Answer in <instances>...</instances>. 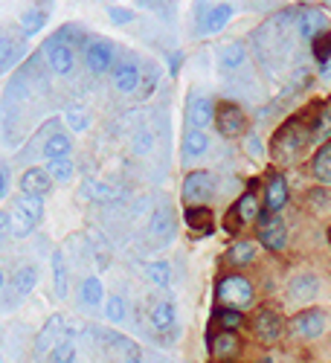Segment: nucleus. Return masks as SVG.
Masks as SVG:
<instances>
[{"label":"nucleus","instance_id":"f257e3e1","mask_svg":"<svg viewBox=\"0 0 331 363\" xmlns=\"http://www.w3.org/2000/svg\"><path fill=\"white\" fill-rule=\"evenodd\" d=\"M291 26H296V15L293 12H279L270 21H264V26L256 29L253 44H256L262 65H279L282 58L291 52V47H293Z\"/></svg>","mask_w":331,"mask_h":363},{"label":"nucleus","instance_id":"f03ea898","mask_svg":"<svg viewBox=\"0 0 331 363\" xmlns=\"http://www.w3.org/2000/svg\"><path fill=\"white\" fill-rule=\"evenodd\" d=\"M311 140H314L311 125H305V119L293 116V119H288V123H282V125L276 128L274 140H270V157L279 160V163L296 160Z\"/></svg>","mask_w":331,"mask_h":363},{"label":"nucleus","instance_id":"7ed1b4c3","mask_svg":"<svg viewBox=\"0 0 331 363\" xmlns=\"http://www.w3.org/2000/svg\"><path fill=\"white\" fill-rule=\"evenodd\" d=\"M215 296H218L221 306L245 311L250 302L256 299V288H253V282L245 274H227V277H221L215 282Z\"/></svg>","mask_w":331,"mask_h":363},{"label":"nucleus","instance_id":"20e7f679","mask_svg":"<svg viewBox=\"0 0 331 363\" xmlns=\"http://www.w3.org/2000/svg\"><path fill=\"white\" fill-rule=\"evenodd\" d=\"M215 174L213 172H203V169H195V172H186L184 177V186H180V198H184L186 206H206L209 201L215 198Z\"/></svg>","mask_w":331,"mask_h":363},{"label":"nucleus","instance_id":"39448f33","mask_svg":"<svg viewBox=\"0 0 331 363\" xmlns=\"http://www.w3.org/2000/svg\"><path fill=\"white\" fill-rule=\"evenodd\" d=\"M215 128L221 137L235 140V137H245L247 134V113L242 105L235 102H215Z\"/></svg>","mask_w":331,"mask_h":363},{"label":"nucleus","instance_id":"423d86ee","mask_svg":"<svg viewBox=\"0 0 331 363\" xmlns=\"http://www.w3.org/2000/svg\"><path fill=\"white\" fill-rule=\"evenodd\" d=\"M215 119V99L206 90H192L186 96V128L203 131L206 125H213Z\"/></svg>","mask_w":331,"mask_h":363},{"label":"nucleus","instance_id":"0eeeda50","mask_svg":"<svg viewBox=\"0 0 331 363\" xmlns=\"http://www.w3.org/2000/svg\"><path fill=\"white\" fill-rule=\"evenodd\" d=\"M256 224H259V245H264L267 250H285L288 245V227L285 221H279L276 216H270L267 209H259V216H256Z\"/></svg>","mask_w":331,"mask_h":363},{"label":"nucleus","instance_id":"6e6552de","mask_svg":"<svg viewBox=\"0 0 331 363\" xmlns=\"http://www.w3.org/2000/svg\"><path fill=\"white\" fill-rule=\"evenodd\" d=\"M325 325H328V314L322 308H305L291 320V331L299 340H320L325 335Z\"/></svg>","mask_w":331,"mask_h":363},{"label":"nucleus","instance_id":"1a4fd4ad","mask_svg":"<svg viewBox=\"0 0 331 363\" xmlns=\"http://www.w3.org/2000/svg\"><path fill=\"white\" fill-rule=\"evenodd\" d=\"M44 55H47V65L55 76H67L76 67V50L70 47V41H62L58 35H52L44 44Z\"/></svg>","mask_w":331,"mask_h":363},{"label":"nucleus","instance_id":"9d476101","mask_svg":"<svg viewBox=\"0 0 331 363\" xmlns=\"http://www.w3.org/2000/svg\"><path fill=\"white\" fill-rule=\"evenodd\" d=\"M84 65L90 73L96 76H105L108 70H113L116 58H113V44L111 41H102V38H94L87 47H84Z\"/></svg>","mask_w":331,"mask_h":363},{"label":"nucleus","instance_id":"9b49d317","mask_svg":"<svg viewBox=\"0 0 331 363\" xmlns=\"http://www.w3.org/2000/svg\"><path fill=\"white\" fill-rule=\"evenodd\" d=\"M282 328H285V323H282L279 311H274V308H259L256 311V317H253V335H256L259 343H267V346L276 343L282 337Z\"/></svg>","mask_w":331,"mask_h":363},{"label":"nucleus","instance_id":"f8f14e48","mask_svg":"<svg viewBox=\"0 0 331 363\" xmlns=\"http://www.w3.org/2000/svg\"><path fill=\"white\" fill-rule=\"evenodd\" d=\"M259 209H262V203H259L256 192H253V189H247L242 198H238V201L232 203L230 216H227V230H238V227H245V224H253V221H256V216H259Z\"/></svg>","mask_w":331,"mask_h":363},{"label":"nucleus","instance_id":"ddd939ff","mask_svg":"<svg viewBox=\"0 0 331 363\" xmlns=\"http://www.w3.org/2000/svg\"><path fill=\"white\" fill-rule=\"evenodd\" d=\"M64 328H67V320L62 317V314H52L47 323H44V328L38 331V337H35V343H33V352L41 357V354H50V349L62 340V337H67L64 335Z\"/></svg>","mask_w":331,"mask_h":363},{"label":"nucleus","instance_id":"4468645a","mask_svg":"<svg viewBox=\"0 0 331 363\" xmlns=\"http://www.w3.org/2000/svg\"><path fill=\"white\" fill-rule=\"evenodd\" d=\"M215 65L221 73H235L247 65V44L242 41H227L215 50Z\"/></svg>","mask_w":331,"mask_h":363},{"label":"nucleus","instance_id":"2eb2a0df","mask_svg":"<svg viewBox=\"0 0 331 363\" xmlns=\"http://www.w3.org/2000/svg\"><path fill=\"white\" fill-rule=\"evenodd\" d=\"M288 198H291L288 180L274 172V174L267 177V184H264V206H262V209H267L270 216H276V213H282V209H285Z\"/></svg>","mask_w":331,"mask_h":363},{"label":"nucleus","instance_id":"dca6fc26","mask_svg":"<svg viewBox=\"0 0 331 363\" xmlns=\"http://www.w3.org/2000/svg\"><path fill=\"white\" fill-rule=\"evenodd\" d=\"M113 87L119 90V94H137V87L142 84V73H140V65L137 62H116L113 65Z\"/></svg>","mask_w":331,"mask_h":363},{"label":"nucleus","instance_id":"f3484780","mask_svg":"<svg viewBox=\"0 0 331 363\" xmlns=\"http://www.w3.org/2000/svg\"><path fill=\"white\" fill-rule=\"evenodd\" d=\"M148 235L157 241H169L174 235V213L169 203H157L155 213L148 216Z\"/></svg>","mask_w":331,"mask_h":363},{"label":"nucleus","instance_id":"a211bd4d","mask_svg":"<svg viewBox=\"0 0 331 363\" xmlns=\"http://www.w3.org/2000/svg\"><path fill=\"white\" fill-rule=\"evenodd\" d=\"M232 15H235V9L230 6V4H215V6H209L203 15H201V33L203 35H218L221 29L232 21Z\"/></svg>","mask_w":331,"mask_h":363},{"label":"nucleus","instance_id":"6ab92c4d","mask_svg":"<svg viewBox=\"0 0 331 363\" xmlns=\"http://www.w3.org/2000/svg\"><path fill=\"white\" fill-rule=\"evenodd\" d=\"M317 294H320V279H317V274H311V270L296 274L288 282V299L291 302H311Z\"/></svg>","mask_w":331,"mask_h":363},{"label":"nucleus","instance_id":"aec40b11","mask_svg":"<svg viewBox=\"0 0 331 363\" xmlns=\"http://www.w3.org/2000/svg\"><path fill=\"white\" fill-rule=\"evenodd\" d=\"M325 26H328V18H325L322 9H303L296 15V33H299V38H305V41H311L320 33H325Z\"/></svg>","mask_w":331,"mask_h":363},{"label":"nucleus","instance_id":"412c9836","mask_svg":"<svg viewBox=\"0 0 331 363\" xmlns=\"http://www.w3.org/2000/svg\"><path fill=\"white\" fill-rule=\"evenodd\" d=\"M50 189H52V177L47 174V169L33 166V169H26V172L21 174V192H23V195H38V198H44Z\"/></svg>","mask_w":331,"mask_h":363},{"label":"nucleus","instance_id":"4be33fe9","mask_svg":"<svg viewBox=\"0 0 331 363\" xmlns=\"http://www.w3.org/2000/svg\"><path fill=\"white\" fill-rule=\"evenodd\" d=\"M238 349H242V340L235 337V331H218V335L209 337V352H213L215 360L227 363L238 354Z\"/></svg>","mask_w":331,"mask_h":363},{"label":"nucleus","instance_id":"5701e85b","mask_svg":"<svg viewBox=\"0 0 331 363\" xmlns=\"http://www.w3.org/2000/svg\"><path fill=\"white\" fill-rule=\"evenodd\" d=\"M148 323H152V328L157 331V335H163V331L174 328V323H177V308H174V302H169V299L155 302V306H152V314H148Z\"/></svg>","mask_w":331,"mask_h":363},{"label":"nucleus","instance_id":"b1692460","mask_svg":"<svg viewBox=\"0 0 331 363\" xmlns=\"http://www.w3.org/2000/svg\"><path fill=\"white\" fill-rule=\"evenodd\" d=\"M52 291L58 299H67L70 294V270H67V262H64V250H55L52 253Z\"/></svg>","mask_w":331,"mask_h":363},{"label":"nucleus","instance_id":"393cba45","mask_svg":"<svg viewBox=\"0 0 331 363\" xmlns=\"http://www.w3.org/2000/svg\"><path fill=\"white\" fill-rule=\"evenodd\" d=\"M41 155H44L47 160L70 157V155H73V140H70V134H64V131H52V134L44 140V145H41Z\"/></svg>","mask_w":331,"mask_h":363},{"label":"nucleus","instance_id":"a878e982","mask_svg":"<svg viewBox=\"0 0 331 363\" xmlns=\"http://www.w3.org/2000/svg\"><path fill=\"white\" fill-rule=\"evenodd\" d=\"M206 148H209V137H206L203 131H192V128H186L184 140H180V155H184V160L189 163V160L203 157V155H206Z\"/></svg>","mask_w":331,"mask_h":363},{"label":"nucleus","instance_id":"bb28decb","mask_svg":"<svg viewBox=\"0 0 331 363\" xmlns=\"http://www.w3.org/2000/svg\"><path fill=\"white\" fill-rule=\"evenodd\" d=\"M213 224H215V216H213V209L209 206H186V227L192 233H213Z\"/></svg>","mask_w":331,"mask_h":363},{"label":"nucleus","instance_id":"cd10ccee","mask_svg":"<svg viewBox=\"0 0 331 363\" xmlns=\"http://www.w3.org/2000/svg\"><path fill=\"white\" fill-rule=\"evenodd\" d=\"M311 172L322 186H331V140L317 148V155L311 160Z\"/></svg>","mask_w":331,"mask_h":363},{"label":"nucleus","instance_id":"c85d7f7f","mask_svg":"<svg viewBox=\"0 0 331 363\" xmlns=\"http://www.w3.org/2000/svg\"><path fill=\"white\" fill-rule=\"evenodd\" d=\"M82 192L87 195V201H96V203H102V201H116V198H119V189H116V186L105 184V180H96V177H87L84 184H82Z\"/></svg>","mask_w":331,"mask_h":363},{"label":"nucleus","instance_id":"c756f323","mask_svg":"<svg viewBox=\"0 0 331 363\" xmlns=\"http://www.w3.org/2000/svg\"><path fill=\"white\" fill-rule=\"evenodd\" d=\"M213 323L218 325V331H238L245 325V314L238 308H230V306H218L213 311Z\"/></svg>","mask_w":331,"mask_h":363},{"label":"nucleus","instance_id":"7c9ffc66","mask_svg":"<svg viewBox=\"0 0 331 363\" xmlns=\"http://www.w3.org/2000/svg\"><path fill=\"white\" fill-rule=\"evenodd\" d=\"M79 294H82V302L87 308H96V306H102V299H105V285H102L99 277H84Z\"/></svg>","mask_w":331,"mask_h":363},{"label":"nucleus","instance_id":"2f4dec72","mask_svg":"<svg viewBox=\"0 0 331 363\" xmlns=\"http://www.w3.org/2000/svg\"><path fill=\"white\" fill-rule=\"evenodd\" d=\"M12 285H15V294L18 296H29V294L35 291V285H38V267L35 264H23L21 270H15Z\"/></svg>","mask_w":331,"mask_h":363},{"label":"nucleus","instance_id":"473e14b6","mask_svg":"<svg viewBox=\"0 0 331 363\" xmlns=\"http://www.w3.org/2000/svg\"><path fill=\"white\" fill-rule=\"evenodd\" d=\"M256 250H259V245H256V241H250V238H242V241H235V245L230 247V253H227V262H230V264H235V267L250 264V262L256 259Z\"/></svg>","mask_w":331,"mask_h":363},{"label":"nucleus","instance_id":"72a5a7b5","mask_svg":"<svg viewBox=\"0 0 331 363\" xmlns=\"http://www.w3.org/2000/svg\"><path fill=\"white\" fill-rule=\"evenodd\" d=\"M47 174L52 177V184H70L76 177V166L70 157H58V160H47Z\"/></svg>","mask_w":331,"mask_h":363},{"label":"nucleus","instance_id":"f704fd0d","mask_svg":"<svg viewBox=\"0 0 331 363\" xmlns=\"http://www.w3.org/2000/svg\"><path fill=\"white\" fill-rule=\"evenodd\" d=\"M125 317H128V302H125V296H119V294L105 296V320L113 323V325H123Z\"/></svg>","mask_w":331,"mask_h":363},{"label":"nucleus","instance_id":"c9c22d12","mask_svg":"<svg viewBox=\"0 0 331 363\" xmlns=\"http://www.w3.org/2000/svg\"><path fill=\"white\" fill-rule=\"evenodd\" d=\"M18 58H21V47L15 44V38L0 35V76L9 73L18 65Z\"/></svg>","mask_w":331,"mask_h":363},{"label":"nucleus","instance_id":"e433bc0d","mask_svg":"<svg viewBox=\"0 0 331 363\" xmlns=\"http://www.w3.org/2000/svg\"><path fill=\"white\" fill-rule=\"evenodd\" d=\"M44 23H47V12L44 9H26L21 15V33L26 38H33V35H38L44 29Z\"/></svg>","mask_w":331,"mask_h":363},{"label":"nucleus","instance_id":"4c0bfd02","mask_svg":"<svg viewBox=\"0 0 331 363\" xmlns=\"http://www.w3.org/2000/svg\"><path fill=\"white\" fill-rule=\"evenodd\" d=\"M145 277H148V282L157 285V288H169V282H172V264L169 262H148L145 264Z\"/></svg>","mask_w":331,"mask_h":363},{"label":"nucleus","instance_id":"58836bf2","mask_svg":"<svg viewBox=\"0 0 331 363\" xmlns=\"http://www.w3.org/2000/svg\"><path fill=\"white\" fill-rule=\"evenodd\" d=\"M15 206L18 209H23V213L29 216V218H33L35 224H41L44 221V201L38 198V195H18V201H15Z\"/></svg>","mask_w":331,"mask_h":363},{"label":"nucleus","instance_id":"ea45409f","mask_svg":"<svg viewBox=\"0 0 331 363\" xmlns=\"http://www.w3.org/2000/svg\"><path fill=\"white\" fill-rule=\"evenodd\" d=\"M35 227H38V224H35L33 218H29V216L23 213V209H18V206L12 209V227H9V233H12L15 238H26V235H33V233H35Z\"/></svg>","mask_w":331,"mask_h":363},{"label":"nucleus","instance_id":"a19ab883","mask_svg":"<svg viewBox=\"0 0 331 363\" xmlns=\"http://www.w3.org/2000/svg\"><path fill=\"white\" fill-rule=\"evenodd\" d=\"M64 119H67L70 131H76V134H82V131L90 128V113H87V108H82V105H70V108L64 111Z\"/></svg>","mask_w":331,"mask_h":363},{"label":"nucleus","instance_id":"79ce46f5","mask_svg":"<svg viewBox=\"0 0 331 363\" xmlns=\"http://www.w3.org/2000/svg\"><path fill=\"white\" fill-rule=\"evenodd\" d=\"M50 363H76V343L70 337H62L50 349Z\"/></svg>","mask_w":331,"mask_h":363},{"label":"nucleus","instance_id":"37998d69","mask_svg":"<svg viewBox=\"0 0 331 363\" xmlns=\"http://www.w3.org/2000/svg\"><path fill=\"white\" fill-rule=\"evenodd\" d=\"M311 55H314L317 65H322L325 58H331V29H325V33L311 38Z\"/></svg>","mask_w":331,"mask_h":363},{"label":"nucleus","instance_id":"c03bdc74","mask_svg":"<svg viewBox=\"0 0 331 363\" xmlns=\"http://www.w3.org/2000/svg\"><path fill=\"white\" fill-rule=\"evenodd\" d=\"M311 134L317 140H328L331 137V108H322L314 119V125H311Z\"/></svg>","mask_w":331,"mask_h":363},{"label":"nucleus","instance_id":"a18cd8bd","mask_svg":"<svg viewBox=\"0 0 331 363\" xmlns=\"http://www.w3.org/2000/svg\"><path fill=\"white\" fill-rule=\"evenodd\" d=\"M308 203L317 209V213H325V209L331 206V192L325 186H317V189L308 192Z\"/></svg>","mask_w":331,"mask_h":363},{"label":"nucleus","instance_id":"49530a36","mask_svg":"<svg viewBox=\"0 0 331 363\" xmlns=\"http://www.w3.org/2000/svg\"><path fill=\"white\" fill-rule=\"evenodd\" d=\"M108 18H111L113 26H125V23L134 21V12L125 9V6H111V9H108Z\"/></svg>","mask_w":331,"mask_h":363},{"label":"nucleus","instance_id":"de8ad7c7","mask_svg":"<svg viewBox=\"0 0 331 363\" xmlns=\"http://www.w3.org/2000/svg\"><path fill=\"white\" fill-rule=\"evenodd\" d=\"M152 145H155L152 131H137V137H134V151H137V155H148Z\"/></svg>","mask_w":331,"mask_h":363},{"label":"nucleus","instance_id":"09e8293b","mask_svg":"<svg viewBox=\"0 0 331 363\" xmlns=\"http://www.w3.org/2000/svg\"><path fill=\"white\" fill-rule=\"evenodd\" d=\"M6 192H9V169L0 163V201L6 198Z\"/></svg>","mask_w":331,"mask_h":363},{"label":"nucleus","instance_id":"8fccbe9b","mask_svg":"<svg viewBox=\"0 0 331 363\" xmlns=\"http://www.w3.org/2000/svg\"><path fill=\"white\" fill-rule=\"evenodd\" d=\"M12 227V213H6V209H0V235H6Z\"/></svg>","mask_w":331,"mask_h":363},{"label":"nucleus","instance_id":"3c124183","mask_svg":"<svg viewBox=\"0 0 331 363\" xmlns=\"http://www.w3.org/2000/svg\"><path fill=\"white\" fill-rule=\"evenodd\" d=\"M180 58H184V52H174V55L169 58V70H172V76H177V70H180Z\"/></svg>","mask_w":331,"mask_h":363},{"label":"nucleus","instance_id":"603ef678","mask_svg":"<svg viewBox=\"0 0 331 363\" xmlns=\"http://www.w3.org/2000/svg\"><path fill=\"white\" fill-rule=\"evenodd\" d=\"M320 76L322 79H331V58H325V62L320 65Z\"/></svg>","mask_w":331,"mask_h":363},{"label":"nucleus","instance_id":"864d4df0","mask_svg":"<svg viewBox=\"0 0 331 363\" xmlns=\"http://www.w3.org/2000/svg\"><path fill=\"white\" fill-rule=\"evenodd\" d=\"M123 363H145V360H142V357H140V354H128V357H125V360H123Z\"/></svg>","mask_w":331,"mask_h":363},{"label":"nucleus","instance_id":"5fc2aeb1","mask_svg":"<svg viewBox=\"0 0 331 363\" xmlns=\"http://www.w3.org/2000/svg\"><path fill=\"white\" fill-rule=\"evenodd\" d=\"M256 363H276V357H274V354H264V357H259Z\"/></svg>","mask_w":331,"mask_h":363},{"label":"nucleus","instance_id":"6e6d98bb","mask_svg":"<svg viewBox=\"0 0 331 363\" xmlns=\"http://www.w3.org/2000/svg\"><path fill=\"white\" fill-rule=\"evenodd\" d=\"M4 285H6V274H4V267H0V291H4Z\"/></svg>","mask_w":331,"mask_h":363},{"label":"nucleus","instance_id":"4d7b16f0","mask_svg":"<svg viewBox=\"0 0 331 363\" xmlns=\"http://www.w3.org/2000/svg\"><path fill=\"white\" fill-rule=\"evenodd\" d=\"M328 245H331V224H328Z\"/></svg>","mask_w":331,"mask_h":363},{"label":"nucleus","instance_id":"13d9d810","mask_svg":"<svg viewBox=\"0 0 331 363\" xmlns=\"http://www.w3.org/2000/svg\"><path fill=\"white\" fill-rule=\"evenodd\" d=\"M0 363H4V354H0Z\"/></svg>","mask_w":331,"mask_h":363}]
</instances>
